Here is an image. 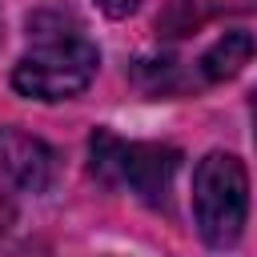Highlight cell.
Here are the masks:
<instances>
[{"instance_id": "obj_1", "label": "cell", "mask_w": 257, "mask_h": 257, "mask_svg": "<svg viewBox=\"0 0 257 257\" xmlns=\"http://www.w3.org/2000/svg\"><path fill=\"white\" fill-rule=\"evenodd\" d=\"M249 213V177L233 153H209L193 169V217L197 233L213 249H229Z\"/></svg>"}, {"instance_id": "obj_3", "label": "cell", "mask_w": 257, "mask_h": 257, "mask_svg": "<svg viewBox=\"0 0 257 257\" xmlns=\"http://www.w3.org/2000/svg\"><path fill=\"white\" fill-rule=\"evenodd\" d=\"M92 153V173L112 185V189H128L149 205H161L169 193V181L177 173L181 153L169 145H145V141H120L108 128H96L88 141Z\"/></svg>"}, {"instance_id": "obj_2", "label": "cell", "mask_w": 257, "mask_h": 257, "mask_svg": "<svg viewBox=\"0 0 257 257\" xmlns=\"http://www.w3.org/2000/svg\"><path fill=\"white\" fill-rule=\"evenodd\" d=\"M96 64L100 56L84 36L76 32L52 36L20 56V64L12 68V88L32 100H68L88 88V80L96 76Z\"/></svg>"}, {"instance_id": "obj_5", "label": "cell", "mask_w": 257, "mask_h": 257, "mask_svg": "<svg viewBox=\"0 0 257 257\" xmlns=\"http://www.w3.org/2000/svg\"><path fill=\"white\" fill-rule=\"evenodd\" d=\"M253 52H257V40L249 32H225L221 40H213L205 48L201 72H205V80H229L253 60Z\"/></svg>"}, {"instance_id": "obj_4", "label": "cell", "mask_w": 257, "mask_h": 257, "mask_svg": "<svg viewBox=\"0 0 257 257\" xmlns=\"http://www.w3.org/2000/svg\"><path fill=\"white\" fill-rule=\"evenodd\" d=\"M0 177L20 193H44L56 181V153L20 128H0Z\"/></svg>"}, {"instance_id": "obj_7", "label": "cell", "mask_w": 257, "mask_h": 257, "mask_svg": "<svg viewBox=\"0 0 257 257\" xmlns=\"http://www.w3.org/2000/svg\"><path fill=\"white\" fill-rule=\"evenodd\" d=\"M253 128H257V92H253Z\"/></svg>"}, {"instance_id": "obj_6", "label": "cell", "mask_w": 257, "mask_h": 257, "mask_svg": "<svg viewBox=\"0 0 257 257\" xmlns=\"http://www.w3.org/2000/svg\"><path fill=\"white\" fill-rule=\"evenodd\" d=\"M96 4H100V12H108V16H128V12L141 8V0H96Z\"/></svg>"}]
</instances>
